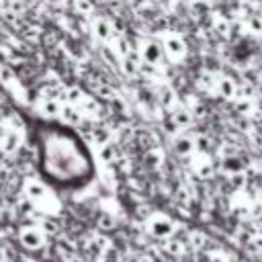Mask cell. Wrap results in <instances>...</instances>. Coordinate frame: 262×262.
<instances>
[{"label": "cell", "mask_w": 262, "mask_h": 262, "mask_svg": "<svg viewBox=\"0 0 262 262\" xmlns=\"http://www.w3.org/2000/svg\"><path fill=\"white\" fill-rule=\"evenodd\" d=\"M258 205H260V209H262V192L258 194Z\"/></svg>", "instance_id": "9a60e30c"}, {"label": "cell", "mask_w": 262, "mask_h": 262, "mask_svg": "<svg viewBox=\"0 0 262 262\" xmlns=\"http://www.w3.org/2000/svg\"><path fill=\"white\" fill-rule=\"evenodd\" d=\"M141 57H143L145 63L156 66V63H160L162 57H164V47H162L160 43H156V41H145V43L141 45Z\"/></svg>", "instance_id": "277c9868"}, {"label": "cell", "mask_w": 262, "mask_h": 262, "mask_svg": "<svg viewBox=\"0 0 262 262\" xmlns=\"http://www.w3.org/2000/svg\"><path fill=\"white\" fill-rule=\"evenodd\" d=\"M45 237L47 235L41 231V227H35V225H27V227H23L18 231V244L25 250H31V252L43 248L45 246Z\"/></svg>", "instance_id": "7a4b0ae2"}, {"label": "cell", "mask_w": 262, "mask_h": 262, "mask_svg": "<svg viewBox=\"0 0 262 262\" xmlns=\"http://www.w3.org/2000/svg\"><path fill=\"white\" fill-rule=\"evenodd\" d=\"M147 231H149L154 237H158V239H168V237L174 235L176 225H174L172 219H168V217H164V215H156V217H151V219L147 221Z\"/></svg>", "instance_id": "3957f363"}, {"label": "cell", "mask_w": 262, "mask_h": 262, "mask_svg": "<svg viewBox=\"0 0 262 262\" xmlns=\"http://www.w3.org/2000/svg\"><path fill=\"white\" fill-rule=\"evenodd\" d=\"M10 258H8V254H6V250L4 248H0V262H8Z\"/></svg>", "instance_id": "5bb4252c"}, {"label": "cell", "mask_w": 262, "mask_h": 262, "mask_svg": "<svg viewBox=\"0 0 262 262\" xmlns=\"http://www.w3.org/2000/svg\"><path fill=\"white\" fill-rule=\"evenodd\" d=\"M66 262H84V258L72 252V254H68V256H66Z\"/></svg>", "instance_id": "4fadbf2b"}, {"label": "cell", "mask_w": 262, "mask_h": 262, "mask_svg": "<svg viewBox=\"0 0 262 262\" xmlns=\"http://www.w3.org/2000/svg\"><path fill=\"white\" fill-rule=\"evenodd\" d=\"M94 31H96V35L102 37V39H106V37L111 35V27H108V23H106L104 18H96V20H94Z\"/></svg>", "instance_id": "9c48e42d"}, {"label": "cell", "mask_w": 262, "mask_h": 262, "mask_svg": "<svg viewBox=\"0 0 262 262\" xmlns=\"http://www.w3.org/2000/svg\"><path fill=\"white\" fill-rule=\"evenodd\" d=\"M59 115H63V119H66V121H70V123H74V125H78V123L82 121V117H80V111H78V108H74V104L61 106Z\"/></svg>", "instance_id": "ba28073f"}, {"label": "cell", "mask_w": 262, "mask_h": 262, "mask_svg": "<svg viewBox=\"0 0 262 262\" xmlns=\"http://www.w3.org/2000/svg\"><path fill=\"white\" fill-rule=\"evenodd\" d=\"M98 225H100L102 229H104V227H106V229H113V227H115V221H113V217H111V215H102Z\"/></svg>", "instance_id": "7c38bea8"}, {"label": "cell", "mask_w": 262, "mask_h": 262, "mask_svg": "<svg viewBox=\"0 0 262 262\" xmlns=\"http://www.w3.org/2000/svg\"><path fill=\"white\" fill-rule=\"evenodd\" d=\"M39 168L47 182L76 188L92 178V156L84 141L66 127H47L39 135Z\"/></svg>", "instance_id": "6da1fadb"}, {"label": "cell", "mask_w": 262, "mask_h": 262, "mask_svg": "<svg viewBox=\"0 0 262 262\" xmlns=\"http://www.w3.org/2000/svg\"><path fill=\"white\" fill-rule=\"evenodd\" d=\"M102 160H106V162H113V160H115V149H113V145H104V147H102Z\"/></svg>", "instance_id": "8fae6325"}, {"label": "cell", "mask_w": 262, "mask_h": 262, "mask_svg": "<svg viewBox=\"0 0 262 262\" xmlns=\"http://www.w3.org/2000/svg\"><path fill=\"white\" fill-rule=\"evenodd\" d=\"M166 51L170 53V57L172 55H182L184 53V41L180 37H170L166 41Z\"/></svg>", "instance_id": "52a82bcc"}, {"label": "cell", "mask_w": 262, "mask_h": 262, "mask_svg": "<svg viewBox=\"0 0 262 262\" xmlns=\"http://www.w3.org/2000/svg\"><path fill=\"white\" fill-rule=\"evenodd\" d=\"M219 88H221L223 96H227V98H231V96L235 94V84H233L229 78H223V80L219 82Z\"/></svg>", "instance_id": "30bf717a"}, {"label": "cell", "mask_w": 262, "mask_h": 262, "mask_svg": "<svg viewBox=\"0 0 262 262\" xmlns=\"http://www.w3.org/2000/svg\"><path fill=\"white\" fill-rule=\"evenodd\" d=\"M192 149H194V139H190L188 135L178 137V139L174 141V151H176L178 156H188Z\"/></svg>", "instance_id": "5b68a950"}, {"label": "cell", "mask_w": 262, "mask_h": 262, "mask_svg": "<svg viewBox=\"0 0 262 262\" xmlns=\"http://www.w3.org/2000/svg\"><path fill=\"white\" fill-rule=\"evenodd\" d=\"M205 244H207V235H205V233H201V231H192V233L188 235V242H186V246H188L192 252L203 250V248H205Z\"/></svg>", "instance_id": "8992f818"}]
</instances>
